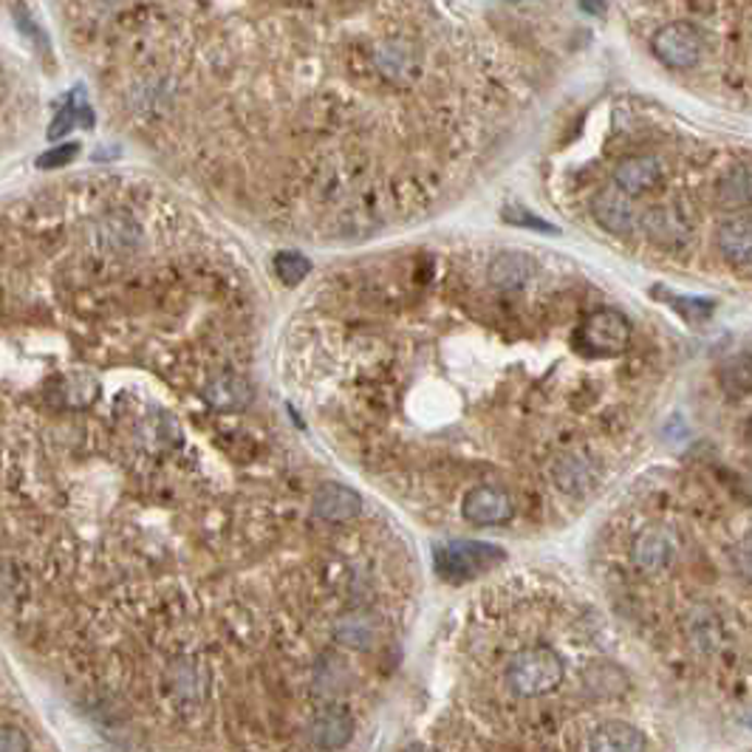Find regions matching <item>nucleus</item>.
<instances>
[{
	"label": "nucleus",
	"mask_w": 752,
	"mask_h": 752,
	"mask_svg": "<svg viewBox=\"0 0 752 752\" xmlns=\"http://www.w3.org/2000/svg\"><path fill=\"white\" fill-rule=\"evenodd\" d=\"M676 544L668 530L662 526H651V530L640 532L634 541V563L640 566L645 574H659L674 560Z\"/></svg>",
	"instance_id": "6e6552de"
},
{
	"label": "nucleus",
	"mask_w": 752,
	"mask_h": 752,
	"mask_svg": "<svg viewBox=\"0 0 752 752\" xmlns=\"http://www.w3.org/2000/svg\"><path fill=\"white\" fill-rule=\"evenodd\" d=\"M718 385L727 397H750L752 393V354H736L718 365Z\"/></svg>",
	"instance_id": "4468645a"
},
{
	"label": "nucleus",
	"mask_w": 752,
	"mask_h": 752,
	"mask_svg": "<svg viewBox=\"0 0 752 752\" xmlns=\"http://www.w3.org/2000/svg\"><path fill=\"white\" fill-rule=\"evenodd\" d=\"M654 54L668 69H693L699 63V57H702V40L684 23H670V26L659 28L654 35Z\"/></svg>",
	"instance_id": "0eeeda50"
},
{
	"label": "nucleus",
	"mask_w": 752,
	"mask_h": 752,
	"mask_svg": "<svg viewBox=\"0 0 752 752\" xmlns=\"http://www.w3.org/2000/svg\"><path fill=\"white\" fill-rule=\"evenodd\" d=\"M718 250L732 266H752V216L727 218L718 227Z\"/></svg>",
	"instance_id": "9b49d317"
},
{
	"label": "nucleus",
	"mask_w": 752,
	"mask_h": 752,
	"mask_svg": "<svg viewBox=\"0 0 752 752\" xmlns=\"http://www.w3.org/2000/svg\"><path fill=\"white\" fill-rule=\"evenodd\" d=\"M580 7H583V12L589 14H603L606 12V0H580Z\"/></svg>",
	"instance_id": "412c9836"
},
{
	"label": "nucleus",
	"mask_w": 752,
	"mask_h": 752,
	"mask_svg": "<svg viewBox=\"0 0 752 752\" xmlns=\"http://www.w3.org/2000/svg\"><path fill=\"white\" fill-rule=\"evenodd\" d=\"M77 154H80L77 142H69V145H60V147H54V150H49V154H43L40 159H37V168H63V165H69V161Z\"/></svg>",
	"instance_id": "6ab92c4d"
},
{
	"label": "nucleus",
	"mask_w": 752,
	"mask_h": 752,
	"mask_svg": "<svg viewBox=\"0 0 752 752\" xmlns=\"http://www.w3.org/2000/svg\"><path fill=\"white\" fill-rule=\"evenodd\" d=\"M312 509L320 521L337 523V526H349V523L360 521L365 501L356 489L345 487V484H335V481H326V484H320V487L314 489Z\"/></svg>",
	"instance_id": "39448f33"
},
{
	"label": "nucleus",
	"mask_w": 752,
	"mask_h": 752,
	"mask_svg": "<svg viewBox=\"0 0 752 752\" xmlns=\"http://www.w3.org/2000/svg\"><path fill=\"white\" fill-rule=\"evenodd\" d=\"M642 230L651 241H656L659 246H679L682 241H688V227L674 209L668 207H654L642 216Z\"/></svg>",
	"instance_id": "ddd939ff"
},
{
	"label": "nucleus",
	"mask_w": 752,
	"mask_h": 752,
	"mask_svg": "<svg viewBox=\"0 0 752 752\" xmlns=\"http://www.w3.org/2000/svg\"><path fill=\"white\" fill-rule=\"evenodd\" d=\"M580 747H583V750H603V752H611V750L634 752V750H645L648 741H645V736H642L634 725L620 721V718H611V721H603V725L594 727V730L589 732V739H585Z\"/></svg>",
	"instance_id": "1a4fd4ad"
},
{
	"label": "nucleus",
	"mask_w": 752,
	"mask_h": 752,
	"mask_svg": "<svg viewBox=\"0 0 752 752\" xmlns=\"http://www.w3.org/2000/svg\"><path fill=\"white\" fill-rule=\"evenodd\" d=\"M83 125V128H94V111L88 108V105L83 102V88H77L74 92V97L65 102V108L60 113H57L54 125L49 128V140H60V136H69V131L74 125Z\"/></svg>",
	"instance_id": "dca6fc26"
},
{
	"label": "nucleus",
	"mask_w": 752,
	"mask_h": 752,
	"mask_svg": "<svg viewBox=\"0 0 752 752\" xmlns=\"http://www.w3.org/2000/svg\"><path fill=\"white\" fill-rule=\"evenodd\" d=\"M592 216L603 230L620 238L634 235V230L640 227V216H636V207L634 202H631V195H628L626 190L617 187V184L599 190V193L594 195Z\"/></svg>",
	"instance_id": "423d86ee"
},
{
	"label": "nucleus",
	"mask_w": 752,
	"mask_h": 752,
	"mask_svg": "<svg viewBox=\"0 0 752 752\" xmlns=\"http://www.w3.org/2000/svg\"><path fill=\"white\" fill-rule=\"evenodd\" d=\"M747 439H750V445H752V416H750V422H747Z\"/></svg>",
	"instance_id": "4be33fe9"
},
{
	"label": "nucleus",
	"mask_w": 752,
	"mask_h": 752,
	"mask_svg": "<svg viewBox=\"0 0 752 752\" xmlns=\"http://www.w3.org/2000/svg\"><path fill=\"white\" fill-rule=\"evenodd\" d=\"M459 512L470 526H481V530L484 526H507V523L516 521L518 501L512 489L501 487V484H478V487H470L461 495Z\"/></svg>",
	"instance_id": "7ed1b4c3"
},
{
	"label": "nucleus",
	"mask_w": 752,
	"mask_h": 752,
	"mask_svg": "<svg viewBox=\"0 0 752 752\" xmlns=\"http://www.w3.org/2000/svg\"><path fill=\"white\" fill-rule=\"evenodd\" d=\"M631 345V323L617 308H597L571 331V349L585 360H611Z\"/></svg>",
	"instance_id": "f03ea898"
},
{
	"label": "nucleus",
	"mask_w": 752,
	"mask_h": 752,
	"mask_svg": "<svg viewBox=\"0 0 752 752\" xmlns=\"http://www.w3.org/2000/svg\"><path fill=\"white\" fill-rule=\"evenodd\" d=\"M312 272V264H308L303 255H294V252H280L275 255V275L278 280H283L286 286H294L300 280H306Z\"/></svg>",
	"instance_id": "a211bd4d"
},
{
	"label": "nucleus",
	"mask_w": 752,
	"mask_h": 752,
	"mask_svg": "<svg viewBox=\"0 0 752 752\" xmlns=\"http://www.w3.org/2000/svg\"><path fill=\"white\" fill-rule=\"evenodd\" d=\"M376 65H379V71H383L388 80L404 83V80L416 71L419 60L416 54H411L408 46H402V43H388V46L379 49V54H376Z\"/></svg>",
	"instance_id": "2eb2a0df"
},
{
	"label": "nucleus",
	"mask_w": 752,
	"mask_h": 752,
	"mask_svg": "<svg viewBox=\"0 0 752 752\" xmlns=\"http://www.w3.org/2000/svg\"><path fill=\"white\" fill-rule=\"evenodd\" d=\"M716 204L727 213L752 207V168L750 165H732L716 182Z\"/></svg>",
	"instance_id": "f8f14e48"
},
{
	"label": "nucleus",
	"mask_w": 752,
	"mask_h": 752,
	"mask_svg": "<svg viewBox=\"0 0 752 752\" xmlns=\"http://www.w3.org/2000/svg\"><path fill=\"white\" fill-rule=\"evenodd\" d=\"M566 682V662L558 651L546 642H530L509 651L507 659L501 654L498 684L512 699L532 702V699L549 696Z\"/></svg>",
	"instance_id": "f257e3e1"
},
{
	"label": "nucleus",
	"mask_w": 752,
	"mask_h": 752,
	"mask_svg": "<svg viewBox=\"0 0 752 752\" xmlns=\"http://www.w3.org/2000/svg\"><path fill=\"white\" fill-rule=\"evenodd\" d=\"M501 558L504 555L498 546L459 541V544H450L436 551V571L447 580H470L481 571L493 569Z\"/></svg>",
	"instance_id": "20e7f679"
},
{
	"label": "nucleus",
	"mask_w": 752,
	"mask_h": 752,
	"mask_svg": "<svg viewBox=\"0 0 752 752\" xmlns=\"http://www.w3.org/2000/svg\"><path fill=\"white\" fill-rule=\"evenodd\" d=\"M662 179V165L654 156H631L622 159L614 170V184L628 195H642L654 190Z\"/></svg>",
	"instance_id": "9d476101"
},
{
	"label": "nucleus",
	"mask_w": 752,
	"mask_h": 752,
	"mask_svg": "<svg viewBox=\"0 0 752 752\" xmlns=\"http://www.w3.org/2000/svg\"><path fill=\"white\" fill-rule=\"evenodd\" d=\"M654 298L665 300L670 308H676V312L682 314L684 320L688 323H702L704 317H711L713 314V300H704V298H682V294H670L668 289H654Z\"/></svg>",
	"instance_id": "f3484780"
},
{
	"label": "nucleus",
	"mask_w": 752,
	"mask_h": 752,
	"mask_svg": "<svg viewBox=\"0 0 752 752\" xmlns=\"http://www.w3.org/2000/svg\"><path fill=\"white\" fill-rule=\"evenodd\" d=\"M732 563L744 580H752V530L732 549Z\"/></svg>",
	"instance_id": "aec40b11"
}]
</instances>
